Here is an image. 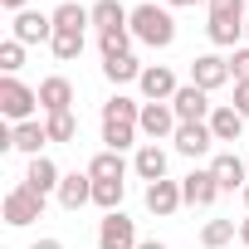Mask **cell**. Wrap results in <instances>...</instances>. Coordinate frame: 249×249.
Returning <instances> with one entry per match:
<instances>
[{
	"label": "cell",
	"mask_w": 249,
	"mask_h": 249,
	"mask_svg": "<svg viewBox=\"0 0 249 249\" xmlns=\"http://www.w3.org/2000/svg\"><path fill=\"white\" fill-rule=\"evenodd\" d=\"M137 127H142V137H152V142H166V137H176L181 117H176V107H171V103H142Z\"/></svg>",
	"instance_id": "cell-8"
},
{
	"label": "cell",
	"mask_w": 249,
	"mask_h": 249,
	"mask_svg": "<svg viewBox=\"0 0 249 249\" xmlns=\"http://www.w3.org/2000/svg\"><path fill=\"white\" fill-rule=\"evenodd\" d=\"M244 20H249L244 0H205V35H210V44H220V49H239V39H244Z\"/></svg>",
	"instance_id": "cell-2"
},
{
	"label": "cell",
	"mask_w": 249,
	"mask_h": 249,
	"mask_svg": "<svg viewBox=\"0 0 249 249\" xmlns=\"http://www.w3.org/2000/svg\"><path fill=\"white\" fill-rule=\"evenodd\" d=\"M239 239H244V249H249V215L239 220Z\"/></svg>",
	"instance_id": "cell-35"
},
{
	"label": "cell",
	"mask_w": 249,
	"mask_h": 249,
	"mask_svg": "<svg viewBox=\"0 0 249 249\" xmlns=\"http://www.w3.org/2000/svg\"><path fill=\"white\" fill-rule=\"evenodd\" d=\"M239 196H244V205H249V186H244V191H239Z\"/></svg>",
	"instance_id": "cell-38"
},
{
	"label": "cell",
	"mask_w": 249,
	"mask_h": 249,
	"mask_svg": "<svg viewBox=\"0 0 249 249\" xmlns=\"http://www.w3.org/2000/svg\"><path fill=\"white\" fill-rule=\"evenodd\" d=\"M39 215H44V196L20 181V186L5 196V225H10V230H25V225H35Z\"/></svg>",
	"instance_id": "cell-6"
},
{
	"label": "cell",
	"mask_w": 249,
	"mask_h": 249,
	"mask_svg": "<svg viewBox=\"0 0 249 249\" xmlns=\"http://www.w3.org/2000/svg\"><path fill=\"white\" fill-rule=\"evenodd\" d=\"M88 176L93 181H122V176H127V161H122V152H98L88 161Z\"/></svg>",
	"instance_id": "cell-25"
},
{
	"label": "cell",
	"mask_w": 249,
	"mask_h": 249,
	"mask_svg": "<svg viewBox=\"0 0 249 249\" xmlns=\"http://www.w3.org/2000/svg\"><path fill=\"white\" fill-rule=\"evenodd\" d=\"M98 49H103V59L132 54V30H107V35H98Z\"/></svg>",
	"instance_id": "cell-29"
},
{
	"label": "cell",
	"mask_w": 249,
	"mask_h": 249,
	"mask_svg": "<svg viewBox=\"0 0 249 249\" xmlns=\"http://www.w3.org/2000/svg\"><path fill=\"white\" fill-rule=\"evenodd\" d=\"M132 39H142L147 49H171L176 44V20H171V5H137L132 10Z\"/></svg>",
	"instance_id": "cell-4"
},
{
	"label": "cell",
	"mask_w": 249,
	"mask_h": 249,
	"mask_svg": "<svg viewBox=\"0 0 249 249\" xmlns=\"http://www.w3.org/2000/svg\"><path fill=\"white\" fill-rule=\"evenodd\" d=\"M244 44H249V20H244Z\"/></svg>",
	"instance_id": "cell-39"
},
{
	"label": "cell",
	"mask_w": 249,
	"mask_h": 249,
	"mask_svg": "<svg viewBox=\"0 0 249 249\" xmlns=\"http://www.w3.org/2000/svg\"><path fill=\"white\" fill-rule=\"evenodd\" d=\"M0 5H5V10H15V15H20V10L30 5V0H0Z\"/></svg>",
	"instance_id": "cell-34"
},
{
	"label": "cell",
	"mask_w": 249,
	"mask_h": 249,
	"mask_svg": "<svg viewBox=\"0 0 249 249\" xmlns=\"http://www.w3.org/2000/svg\"><path fill=\"white\" fill-rule=\"evenodd\" d=\"M210 132H215V142H239V132H244V117L234 112V103H220V107L210 112Z\"/></svg>",
	"instance_id": "cell-21"
},
{
	"label": "cell",
	"mask_w": 249,
	"mask_h": 249,
	"mask_svg": "<svg viewBox=\"0 0 249 249\" xmlns=\"http://www.w3.org/2000/svg\"><path fill=\"white\" fill-rule=\"evenodd\" d=\"M210 176L220 181V191H244V186H249V171H244L239 152H220V157L210 161Z\"/></svg>",
	"instance_id": "cell-15"
},
{
	"label": "cell",
	"mask_w": 249,
	"mask_h": 249,
	"mask_svg": "<svg viewBox=\"0 0 249 249\" xmlns=\"http://www.w3.org/2000/svg\"><path fill=\"white\" fill-rule=\"evenodd\" d=\"M132 171L152 186V181H166V152L157 147V142H142L137 147V157H132Z\"/></svg>",
	"instance_id": "cell-18"
},
{
	"label": "cell",
	"mask_w": 249,
	"mask_h": 249,
	"mask_svg": "<svg viewBox=\"0 0 249 249\" xmlns=\"http://www.w3.org/2000/svg\"><path fill=\"white\" fill-rule=\"evenodd\" d=\"M230 78H234V83H249V44H239V49L230 54Z\"/></svg>",
	"instance_id": "cell-31"
},
{
	"label": "cell",
	"mask_w": 249,
	"mask_h": 249,
	"mask_svg": "<svg viewBox=\"0 0 249 249\" xmlns=\"http://www.w3.org/2000/svg\"><path fill=\"white\" fill-rule=\"evenodd\" d=\"M103 78H107V83H142V64H137L132 54L103 59Z\"/></svg>",
	"instance_id": "cell-24"
},
{
	"label": "cell",
	"mask_w": 249,
	"mask_h": 249,
	"mask_svg": "<svg viewBox=\"0 0 249 249\" xmlns=\"http://www.w3.org/2000/svg\"><path fill=\"white\" fill-rule=\"evenodd\" d=\"M137 88H142L147 103H171L181 83H176V73H171L166 64H152V69H142V83H137Z\"/></svg>",
	"instance_id": "cell-12"
},
{
	"label": "cell",
	"mask_w": 249,
	"mask_h": 249,
	"mask_svg": "<svg viewBox=\"0 0 249 249\" xmlns=\"http://www.w3.org/2000/svg\"><path fill=\"white\" fill-rule=\"evenodd\" d=\"M181 196H186V205H215V196H220V181L210 176V166L205 171H191V176H181Z\"/></svg>",
	"instance_id": "cell-16"
},
{
	"label": "cell",
	"mask_w": 249,
	"mask_h": 249,
	"mask_svg": "<svg viewBox=\"0 0 249 249\" xmlns=\"http://www.w3.org/2000/svg\"><path fill=\"white\" fill-rule=\"evenodd\" d=\"M191 83L205 88V93L225 88V83H230V59H220V54H196V59H191Z\"/></svg>",
	"instance_id": "cell-11"
},
{
	"label": "cell",
	"mask_w": 249,
	"mask_h": 249,
	"mask_svg": "<svg viewBox=\"0 0 249 249\" xmlns=\"http://www.w3.org/2000/svg\"><path fill=\"white\" fill-rule=\"evenodd\" d=\"M25 186H30V191H39V196H49V191H59V186H64V171H59L49 157H30Z\"/></svg>",
	"instance_id": "cell-19"
},
{
	"label": "cell",
	"mask_w": 249,
	"mask_h": 249,
	"mask_svg": "<svg viewBox=\"0 0 249 249\" xmlns=\"http://www.w3.org/2000/svg\"><path fill=\"white\" fill-rule=\"evenodd\" d=\"M88 200H93V176H88V171H83V176L69 171L64 186H59V205H64V210H83Z\"/></svg>",
	"instance_id": "cell-20"
},
{
	"label": "cell",
	"mask_w": 249,
	"mask_h": 249,
	"mask_svg": "<svg viewBox=\"0 0 249 249\" xmlns=\"http://www.w3.org/2000/svg\"><path fill=\"white\" fill-rule=\"evenodd\" d=\"M39 107H44V117H49V112H73V83L59 78V73L44 78V83H39Z\"/></svg>",
	"instance_id": "cell-17"
},
{
	"label": "cell",
	"mask_w": 249,
	"mask_h": 249,
	"mask_svg": "<svg viewBox=\"0 0 249 249\" xmlns=\"http://www.w3.org/2000/svg\"><path fill=\"white\" fill-rule=\"evenodd\" d=\"M137 117H142V103H132V98H107L103 103V142H107V152H122V147H132L137 142Z\"/></svg>",
	"instance_id": "cell-3"
},
{
	"label": "cell",
	"mask_w": 249,
	"mask_h": 249,
	"mask_svg": "<svg viewBox=\"0 0 249 249\" xmlns=\"http://www.w3.org/2000/svg\"><path fill=\"white\" fill-rule=\"evenodd\" d=\"M88 15H93L98 35H107V30H127V25H132V10H122L117 0H98V5H93Z\"/></svg>",
	"instance_id": "cell-22"
},
{
	"label": "cell",
	"mask_w": 249,
	"mask_h": 249,
	"mask_svg": "<svg viewBox=\"0 0 249 249\" xmlns=\"http://www.w3.org/2000/svg\"><path fill=\"white\" fill-rule=\"evenodd\" d=\"M35 107H39V88L20 83L15 73H5V78H0V112H5V117L15 122V127L35 117Z\"/></svg>",
	"instance_id": "cell-5"
},
{
	"label": "cell",
	"mask_w": 249,
	"mask_h": 249,
	"mask_svg": "<svg viewBox=\"0 0 249 249\" xmlns=\"http://www.w3.org/2000/svg\"><path fill=\"white\" fill-rule=\"evenodd\" d=\"M83 25H93V15L83 5H73V0H64V5L54 10V39H49V49H54L59 64H73L83 54Z\"/></svg>",
	"instance_id": "cell-1"
},
{
	"label": "cell",
	"mask_w": 249,
	"mask_h": 249,
	"mask_svg": "<svg viewBox=\"0 0 249 249\" xmlns=\"http://www.w3.org/2000/svg\"><path fill=\"white\" fill-rule=\"evenodd\" d=\"M137 249H166V244H161V239H142Z\"/></svg>",
	"instance_id": "cell-36"
},
{
	"label": "cell",
	"mask_w": 249,
	"mask_h": 249,
	"mask_svg": "<svg viewBox=\"0 0 249 249\" xmlns=\"http://www.w3.org/2000/svg\"><path fill=\"white\" fill-rule=\"evenodd\" d=\"M181 205H186L181 181H171V176H166V181H152V186H147V210H152V215H161V220H166V215H176Z\"/></svg>",
	"instance_id": "cell-14"
},
{
	"label": "cell",
	"mask_w": 249,
	"mask_h": 249,
	"mask_svg": "<svg viewBox=\"0 0 249 249\" xmlns=\"http://www.w3.org/2000/svg\"><path fill=\"white\" fill-rule=\"evenodd\" d=\"M137 220L122 215V210H107L103 225H98V249H137Z\"/></svg>",
	"instance_id": "cell-7"
},
{
	"label": "cell",
	"mask_w": 249,
	"mask_h": 249,
	"mask_svg": "<svg viewBox=\"0 0 249 249\" xmlns=\"http://www.w3.org/2000/svg\"><path fill=\"white\" fill-rule=\"evenodd\" d=\"M0 69H5V73H20V69H25V44H20V39H5V44H0Z\"/></svg>",
	"instance_id": "cell-30"
},
{
	"label": "cell",
	"mask_w": 249,
	"mask_h": 249,
	"mask_svg": "<svg viewBox=\"0 0 249 249\" xmlns=\"http://www.w3.org/2000/svg\"><path fill=\"white\" fill-rule=\"evenodd\" d=\"M30 249H64V244H59V239H35Z\"/></svg>",
	"instance_id": "cell-33"
},
{
	"label": "cell",
	"mask_w": 249,
	"mask_h": 249,
	"mask_svg": "<svg viewBox=\"0 0 249 249\" xmlns=\"http://www.w3.org/2000/svg\"><path fill=\"white\" fill-rule=\"evenodd\" d=\"M10 39H20V44H49V39H54V15L20 10L15 25H10Z\"/></svg>",
	"instance_id": "cell-10"
},
{
	"label": "cell",
	"mask_w": 249,
	"mask_h": 249,
	"mask_svg": "<svg viewBox=\"0 0 249 249\" xmlns=\"http://www.w3.org/2000/svg\"><path fill=\"white\" fill-rule=\"evenodd\" d=\"M122 196H127V181H93V205L122 210Z\"/></svg>",
	"instance_id": "cell-26"
},
{
	"label": "cell",
	"mask_w": 249,
	"mask_h": 249,
	"mask_svg": "<svg viewBox=\"0 0 249 249\" xmlns=\"http://www.w3.org/2000/svg\"><path fill=\"white\" fill-rule=\"evenodd\" d=\"M234 112L249 122V83H234Z\"/></svg>",
	"instance_id": "cell-32"
},
{
	"label": "cell",
	"mask_w": 249,
	"mask_h": 249,
	"mask_svg": "<svg viewBox=\"0 0 249 249\" xmlns=\"http://www.w3.org/2000/svg\"><path fill=\"white\" fill-rule=\"evenodd\" d=\"M166 5H205V0H166Z\"/></svg>",
	"instance_id": "cell-37"
},
{
	"label": "cell",
	"mask_w": 249,
	"mask_h": 249,
	"mask_svg": "<svg viewBox=\"0 0 249 249\" xmlns=\"http://www.w3.org/2000/svg\"><path fill=\"white\" fill-rule=\"evenodd\" d=\"M234 230H239L234 220H210V225L200 230V244H205V249H225V244L234 239Z\"/></svg>",
	"instance_id": "cell-28"
},
{
	"label": "cell",
	"mask_w": 249,
	"mask_h": 249,
	"mask_svg": "<svg viewBox=\"0 0 249 249\" xmlns=\"http://www.w3.org/2000/svg\"><path fill=\"white\" fill-rule=\"evenodd\" d=\"M171 142H176L181 157H205V152L215 147V132H210V122H181Z\"/></svg>",
	"instance_id": "cell-13"
},
{
	"label": "cell",
	"mask_w": 249,
	"mask_h": 249,
	"mask_svg": "<svg viewBox=\"0 0 249 249\" xmlns=\"http://www.w3.org/2000/svg\"><path fill=\"white\" fill-rule=\"evenodd\" d=\"M44 142H49V132H44V122H20L15 127V152H25V157H44Z\"/></svg>",
	"instance_id": "cell-23"
},
{
	"label": "cell",
	"mask_w": 249,
	"mask_h": 249,
	"mask_svg": "<svg viewBox=\"0 0 249 249\" xmlns=\"http://www.w3.org/2000/svg\"><path fill=\"white\" fill-rule=\"evenodd\" d=\"M171 107H176V117H181V122H210V112H215L210 93H205V88H196V83H181V88H176V98H171Z\"/></svg>",
	"instance_id": "cell-9"
},
{
	"label": "cell",
	"mask_w": 249,
	"mask_h": 249,
	"mask_svg": "<svg viewBox=\"0 0 249 249\" xmlns=\"http://www.w3.org/2000/svg\"><path fill=\"white\" fill-rule=\"evenodd\" d=\"M44 132H49V142H73L78 137V122H73V112H49L44 117Z\"/></svg>",
	"instance_id": "cell-27"
}]
</instances>
